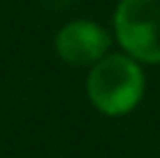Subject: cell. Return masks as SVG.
<instances>
[{"label":"cell","mask_w":160,"mask_h":158,"mask_svg":"<svg viewBox=\"0 0 160 158\" xmlns=\"http://www.w3.org/2000/svg\"><path fill=\"white\" fill-rule=\"evenodd\" d=\"M86 89L102 114L121 116L132 112L144 98V72L132 56L109 54L93 65Z\"/></svg>","instance_id":"obj_1"},{"label":"cell","mask_w":160,"mask_h":158,"mask_svg":"<svg viewBox=\"0 0 160 158\" xmlns=\"http://www.w3.org/2000/svg\"><path fill=\"white\" fill-rule=\"evenodd\" d=\"M114 28L128 56L160 63V0H121Z\"/></svg>","instance_id":"obj_2"},{"label":"cell","mask_w":160,"mask_h":158,"mask_svg":"<svg viewBox=\"0 0 160 158\" xmlns=\"http://www.w3.org/2000/svg\"><path fill=\"white\" fill-rule=\"evenodd\" d=\"M109 33L95 21H72L56 35V51L70 65H95L107 56Z\"/></svg>","instance_id":"obj_3"}]
</instances>
